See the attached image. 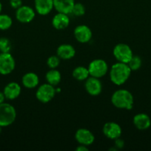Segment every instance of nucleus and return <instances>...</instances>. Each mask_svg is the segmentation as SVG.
Listing matches in <instances>:
<instances>
[{"instance_id":"1","label":"nucleus","mask_w":151,"mask_h":151,"mask_svg":"<svg viewBox=\"0 0 151 151\" xmlns=\"http://www.w3.org/2000/svg\"><path fill=\"white\" fill-rule=\"evenodd\" d=\"M131 69L127 63H115L112 66L110 72V80L115 85H122L130 78Z\"/></svg>"},{"instance_id":"2","label":"nucleus","mask_w":151,"mask_h":151,"mask_svg":"<svg viewBox=\"0 0 151 151\" xmlns=\"http://www.w3.org/2000/svg\"><path fill=\"white\" fill-rule=\"evenodd\" d=\"M111 102L118 109L130 110L133 106V96L126 89H119L115 91L111 97Z\"/></svg>"},{"instance_id":"3","label":"nucleus","mask_w":151,"mask_h":151,"mask_svg":"<svg viewBox=\"0 0 151 151\" xmlns=\"http://www.w3.org/2000/svg\"><path fill=\"white\" fill-rule=\"evenodd\" d=\"M16 117L15 108L10 104L0 103V126L6 127L13 123Z\"/></svg>"},{"instance_id":"4","label":"nucleus","mask_w":151,"mask_h":151,"mask_svg":"<svg viewBox=\"0 0 151 151\" xmlns=\"http://www.w3.org/2000/svg\"><path fill=\"white\" fill-rule=\"evenodd\" d=\"M87 69L90 76L100 78L106 75L108 70V66L102 59H96L90 62Z\"/></svg>"},{"instance_id":"5","label":"nucleus","mask_w":151,"mask_h":151,"mask_svg":"<svg viewBox=\"0 0 151 151\" xmlns=\"http://www.w3.org/2000/svg\"><path fill=\"white\" fill-rule=\"evenodd\" d=\"M113 55L118 62L128 63L133 54L131 48L125 44H118L114 47Z\"/></svg>"},{"instance_id":"6","label":"nucleus","mask_w":151,"mask_h":151,"mask_svg":"<svg viewBox=\"0 0 151 151\" xmlns=\"http://www.w3.org/2000/svg\"><path fill=\"white\" fill-rule=\"evenodd\" d=\"M56 91L53 86L49 83H44L38 87L36 93V97L37 100L41 103H48L54 97Z\"/></svg>"},{"instance_id":"7","label":"nucleus","mask_w":151,"mask_h":151,"mask_svg":"<svg viewBox=\"0 0 151 151\" xmlns=\"http://www.w3.org/2000/svg\"><path fill=\"white\" fill-rule=\"evenodd\" d=\"M15 69V60L10 52L0 53V74L8 75Z\"/></svg>"},{"instance_id":"8","label":"nucleus","mask_w":151,"mask_h":151,"mask_svg":"<svg viewBox=\"0 0 151 151\" xmlns=\"http://www.w3.org/2000/svg\"><path fill=\"white\" fill-rule=\"evenodd\" d=\"M16 17L22 23H29L35 18V12L29 6H21L16 9Z\"/></svg>"},{"instance_id":"9","label":"nucleus","mask_w":151,"mask_h":151,"mask_svg":"<svg viewBox=\"0 0 151 151\" xmlns=\"http://www.w3.org/2000/svg\"><path fill=\"white\" fill-rule=\"evenodd\" d=\"M103 134L110 139H116L121 137V128L120 125L115 122H107L103 127Z\"/></svg>"},{"instance_id":"10","label":"nucleus","mask_w":151,"mask_h":151,"mask_svg":"<svg viewBox=\"0 0 151 151\" xmlns=\"http://www.w3.org/2000/svg\"><path fill=\"white\" fill-rule=\"evenodd\" d=\"M76 139L80 145L88 146L93 143L95 140L94 135L89 130L80 128L76 133Z\"/></svg>"},{"instance_id":"11","label":"nucleus","mask_w":151,"mask_h":151,"mask_svg":"<svg viewBox=\"0 0 151 151\" xmlns=\"http://www.w3.org/2000/svg\"><path fill=\"white\" fill-rule=\"evenodd\" d=\"M74 35L78 42L87 43L91 39L92 31L86 25H79L76 27L74 30Z\"/></svg>"},{"instance_id":"12","label":"nucleus","mask_w":151,"mask_h":151,"mask_svg":"<svg viewBox=\"0 0 151 151\" xmlns=\"http://www.w3.org/2000/svg\"><path fill=\"white\" fill-rule=\"evenodd\" d=\"M85 89L90 95H99L102 92V85L99 78L91 77L87 78L85 82Z\"/></svg>"},{"instance_id":"13","label":"nucleus","mask_w":151,"mask_h":151,"mask_svg":"<svg viewBox=\"0 0 151 151\" xmlns=\"http://www.w3.org/2000/svg\"><path fill=\"white\" fill-rule=\"evenodd\" d=\"M133 124L137 129L141 131L147 130L151 125L150 118L146 114H138L133 117Z\"/></svg>"},{"instance_id":"14","label":"nucleus","mask_w":151,"mask_h":151,"mask_svg":"<svg viewBox=\"0 0 151 151\" xmlns=\"http://www.w3.org/2000/svg\"><path fill=\"white\" fill-rule=\"evenodd\" d=\"M75 1L74 0H53V7L59 13H71Z\"/></svg>"},{"instance_id":"15","label":"nucleus","mask_w":151,"mask_h":151,"mask_svg":"<svg viewBox=\"0 0 151 151\" xmlns=\"http://www.w3.org/2000/svg\"><path fill=\"white\" fill-rule=\"evenodd\" d=\"M53 7V0H35V8L38 14H48Z\"/></svg>"},{"instance_id":"16","label":"nucleus","mask_w":151,"mask_h":151,"mask_svg":"<svg viewBox=\"0 0 151 151\" xmlns=\"http://www.w3.org/2000/svg\"><path fill=\"white\" fill-rule=\"evenodd\" d=\"M3 93L5 96V98L8 100H14L17 98L20 94L21 86L17 83H10L4 87Z\"/></svg>"},{"instance_id":"17","label":"nucleus","mask_w":151,"mask_h":151,"mask_svg":"<svg viewBox=\"0 0 151 151\" xmlns=\"http://www.w3.org/2000/svg\"><path fill=\"white\" fill-rule=\"evenodd\" d=\"M70 24V19L68 14L59 13L55 15L52 20V24L56 29H63L68 27Z\"/></svg>"},{"instance_id":"18","label":"nucleus","mask_w":151,"mask_h":151,"mask_svg":"<svg viewBox=\"0 0 151 151\" xmlns=\"http://www.w3.org/2000/svg\"><path fill=\"white\" fill-rule=\"evenodd\" d=\"M76 50L73 46L70 44H62L57 49V55L59 58L68 60L74 57Z\"/></svg>"},{"instance_id":"19","label":"nucleus","mask_w":151,"mask_h":151,"mask_svg":"<svg viewBox=\"0 0 151 151\" xmlns=\"http://www.w3.org/2000/svg\"><path fill=\"white\" fill-rule=\"evenodd\" d=\"M38 77L33 72H28L22 77V84L25 88H33L38 84Z\"/></svg>"},{"instance_id":"20","label":"nucleus","mask_w":151,"mask_h":151,"mask_svg":"<svg viewBox=\"0 0 151 151\" xmlns=\"http://www.w3.org/2000/svg\"><path fill=\"white\" fill-rule=\"evenodd\" d=\"M45 78L47 81V83L54 86L60 83L62 77H61V74L59 71L55 69H51L47 72Z\"/></svg>"},{"instance_id":"21","label":"nucleus","mask_w":151,"mask_h":151,"mask_svg":"<svg viewBox=\"0 0 151 151\" xmlns=\"http://www.w3.org/2000/svg\"><path fill=\"white\" fill-rule=\"evenodd\" d=\"M89 75V71L88 69L84 66H78L76 68L73 72V76L75 79L78 80V81H84L88 78Z\"/></svg>"},{"instance_id":"22","label":"nucleus","mask_w":151,"mask_h":151,"mask_svg":"<svg viewBox=\"0 0 151 151\" xmlns=\"http://www.w3.org/2000/svg\"><path fill=\"white\" fill-rule=\"evenodd\" d=\"M12 19L6 14H0V29L6 30L11 27Z\"/></svg>"},{"instance_id":"23","label":"nucleus","mask_w":151,"mask_h":151,"mask_svg":"<svg viewBox=\"0 0 151 151\" xmlns=\"http://www.w3.org/2000/svg\"><path fill=\"white\" fill-rule=\"evenodd\" d=\"M128 66L130 68L131 71H136L140 69L142 66V59L138 55H133L130 61L128 62Z\"/></svg>"},{"instance_id":"24","label":"nucleus","mask_w":151,"mask_h":151,"mask_svg":"<svg viewBox=\"0 0 151 151\" xmlns=\"http://www.w3.org/2000/svg\"><path fill=\"white\" fill-rule=\"evenodd\" d=\"M11 43L7 38H0V52H10Z\"/></svg>"},{"instance_id":"25","label":"nucleus","mask_w":151,"mask_h":151,"mask_svg":"<svg viewBox=\"0 0 151 151\" xmlns=\"http://www.w3.org/2000/svg\"><path fill=\"white\" fill-rule=\"evenodd\" d=\"M71 13L76 16H81L85 13V7L81 3H75L73 7Z\"/></svg>"},{"instance_id":"26","label":"nucleus","mask_w":151,"mask_h":151,"mask_svg":"<svg viewBox=\"0 0 151 151\" xmlns=\"http://www.w3.org/2000/svg\"><path fill=\"white\" fill-rule=\"evenodd\" d=\"M60 63V60H59V56L56 55H52L48 58L47 60V64L48 67L50 69H56L58 66L59 65Z\"/></svg>"},{"instance_id":"27","label":"nucleus","mask_w":151,"mask_h":151,"mask_svg":"<svg viewBox=\"0 0 151 151\" xmlns=\"http://www.w3.org/2000/svg\"><path fill=\"white\" fill-rule=\"evenodd\" d=\"M10 4L13 8L18 9L22 5V0H10Z\"/></svg>"},{"instance_id":"28","label":"nucleus","mask_w":151,"mask_h":151,"mask_svg":"<svg viewBox=\"0 0 151 151\" xmlns=\"http://www.w3.org/2000/svg\"><path fill=\"white\" fill-rule=\"evenodd\" d=\"M115 140V145H116L117 147L121 148V147H122L123 146H124V142H123L122 140L120 139L119 138L116 139Z\"/></svg>"},{"instance_id":"29","label":"nucleus","mask_w":151,"mask_h":151,"mask_svg":"<svg viewBox=\"0 0 151 151\" xmlns=\"http://www.w3.org/2000/svg\"><path fill=\"white\" fill-rule=\"evenodd\" d=\"M77 151H88V148L86 147V145H81L78 146L76 149Z\"/></svg>"},{"instance_id":"30","label":"nucleus","mask_w":151,"mask_h":151,"mask_svg":"<svg viewBox=\"0 0 151 151\" xmlns=\"http://www.w3.org/2000/svg\"><path fill=\"white\" fill-rule=\"evenodd\" d=\"M4 99H5V96H4V93L0 91V103H4Z\"/></svg>"},{"instance_id":"31","label":"nucleus","mask_w":151,"mask_h":151,"mask_svg":"<svg viewBox=\"0 0 151 151\" xmlns=\"http://www.w3.org/2000/svg\"><path fill=\"white\" fill-rule=\"evenodd\" d=\"M1 9H2V5H1V3L0 2V13H1Z\"/></svg>"},{"instance_id":"32","label":"nucleus","mask_w":151,"mask_h":151,"mask_svg":"<svg viewBox=\"0 0 151 151\" xmlns=\"http://www.w3.org/2000/svg\"><path fill=\"white\" fill-rule=\"evenodd\" d=\"M1 126H0V134H1Z\"/></svg>"},{"instance_id":"33","label":"nucleus","mask_w":151,"mask_h":151,"mask_svg":"<svg viewBox=\"0 0 151 151\" xmlns=\"http://www.w3.org/2000/svg\"><path fill=\"white\" fill-rule=\"evenodd\" d=\"M0 53H1V52H0Z\"/></svg>"}]
</instances>
